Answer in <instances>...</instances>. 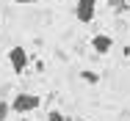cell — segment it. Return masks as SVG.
Wrapping results in <instances>:
<instances>
[{"mask_svg": "<svg viewBox=\"0 0 130 121\" xmlns=\"http://www.w3.org/2000/svg\"><path fill=\"white\" fill-rule=\"evenodd\" d=\"M42 107V96H36V94H17V96L11 99V110L17 113V116H28V113H33V110H39Z\"/></svg>", "mask_w": 130, "mask_h": 121, "instance_id": "1", "label": "cell"}, {"mask_svg": "<svg viewBox=\"0 0 130 121\" xmlns=\"http://www.w3.org/2000/svg\"><path fill=\"white\" fill-rule=\"evenodd\" d=\"M6 55H8V63H11L14 74H22V72L28 69V63H30V55H28V50H25V47H20V44H17V47H11Z\"/></svg>", "mask_w": 130, "mask_h": 121, "instance_id": "2", "label": "cell"}, {"mask_svg": "<svg viewBox=\"0 0 130 121\" xmlns=\"http://www.w3.org/2000/svg\"><path fill=\"white\" fill-rule=\"evenodd\" d=\"M94 14H97V0H75V17H78V22H91L94 19Z\"/></svg>", "mask_w": 130, "mask_h": 121, "instance_id": "3", "label": "cell"}, {"mask_svg": "<svg viewBox=\"0 0 130 121\" xmlns=\"http://www.w3.org/2000/svg\"><path fill=\"white\" fill-rule=\"evenodd\" d=\"M111 47H113V39H111V36H105V33H97V36L91 39V50H94L97 55H108Z\"/></svg>", "mask_w": 130, "mask_h": 121, "instance_id": "4", "label": "cell"}, {"mask_svg": "<svg viewBox=\"0 0 130 121\" xmlns=\"http://www.w3.org/2000/svg\"><path fill=\"white\" fill-rule=\"evenodd\" d=\"M80 80L94 85V83H100V74H97V72H91V69H83V72H80Z\"/></svg>", "mask_w": 130, "mask_h": 121, "instance_id": "5", "label": "cell"}, {"mask_svg": "<svg viewBox=\"0 0 130 121\" xmlns=\"http://www.w3.org/2000/svg\"><path fill=\"white\" fill-rule=\"evenodd\" d=\"M14 110H11V102H6V99H0V121H6L11 116Z\"/></svg>", "mask_w": 130, "mask_h": 121, "instance_id": "6", "label": "cell"}, {"mask_svg": "<svg viewBox=\"0 0 130 121\" xmlns=\"http://www.w3.org/2000/svg\"><path fill=\"white\" fill-rule=\"evenodd\" d=\"M47 121H67V116H64L61 110H50V113H47Z\"/></svg>", "mask_w": 130, "mask_h": 121, "instance_id": "7", "label": "cell"}, {"mask_svg": "<svg viewBox=\"0 0 130 121\" xmlns=\"http://www.w3.org/2000/svg\"><path fill=\"white\" fill-rule=\"evenodd\" d=\"M108 6H111L113 11H122V8H125V0H108Z\"/></svg>", "mask_w": 130, "mask_h": 121, "instance_id": "8", "label": "cell"}, {"mask_svg": "<svg viewBox=\"0 0 130 121\" xmlns=\"http://www.w3.org/2000/svg\"><path fill=\"white\" fill-rule=\"evenodd\" d=\"M14 3H17V6H36L39 0H14Z\"/></svg>", "mask_w": 130, "mask_h": 121, "instance_id": "9", "label": "cell"}, {"mask_svg": "<svg viewBox=\"0 0 130 121\" xmlns=\"http://www.w3.org/2000/svg\"><path fill=\"white\" fill-rule=\"evenodd\" d=\"M22 121H30V118H22Z\"/></svg>", "mask_w": 130, "mask_h": 121, "instance_id": "10", "label": "cell"}]
</instances>
